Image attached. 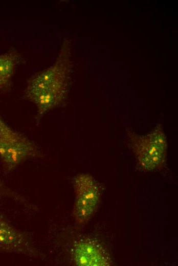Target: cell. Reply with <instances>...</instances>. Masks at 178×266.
Instances as JSON below:
<instances>
[{
    "label": "cell",
    "instance_id": "ba28073f",
    "mask_svg": "<svg viewBox=\"0 0 178 266\" xmlns=\"http://www.w3.org/2000/svg\"><path fill=\"white\" fill-rule=\"evenodd\" d=\"M0 196L10 198L23 204L27 202L24 197L6 186L1 181Z\"/></svg>",
    "mask_w": 178,
    "mask_h": 266
},
{
    "label": "cell",
    "instance_id": "7a4b0ae2",
    "mask_svg": "<svg viewBox=\"0 0 178 266\" xmlns=\"http://www.w3.org/2000/svg\"><path fill=\"white\" fill-rule=\"evenodd\" d=\"M41 156L36 144L11 127L0 114V159L5 173L12 172L26 160Z\"/></svg>",
    "mask_w": 178,
    "mask_h": 266
},
{
    "label": "cell",
    "instance_id": "6da1fadb",
    "mask_svg": "<svg viewBox=\"0 0 178 266\" xmlns=\"http://www.w3.org/2000/svg\"><path fill=\"white\" fill-rule=\"evenodd\" d=\"M62 50L50 67L33 77L28 82L25 97L35 104L38 123L47 112L59 105L68 89V61Z\"/></svg>",
    "mask_w": 178,
    "mask_h": 266
},
{
    "label": "cell",
    "instance_id": "5b68a950",
    "mask_svg": "<svg viewBox=\"0 0 178 266\" xmlns=\"http://www.w3.org/2000/svg\"><path fill=\"white\" fill-rule=\"evenodd\" d=\"M0 253L36 257L38 252L30 239L0 214Z\"/></svg>",
    "mask_w": 178,
    "mask_h": 266
},
{
    "label": "cell",
    "instance_id": "52a82bcc",
    "mask_svg": "<svg viewBox=\"0 0 178 266\" xmlns=\"http://www.w3.org/2000/svg\"><path fill=\"white\" fill-rule=\"evenodd\" d=\"M19 59L20 55L15 50L0 55V91L10 88L12 78Z\"/></svg>",
    "mask_w": 178,
    "mask_h": 266
},
{
    "label": "cell",
    "instance_id": "8992f818",
    "mask_svg": "<svg viewBox=\"0 0 178 266\" xmlns=\"http://www.w3.org/2000/svg\"><path fill=\"white\" fill-rule=\"evenodd\" d=\"M73 256L77 265H109L108 260L101 248L90 239H81L77 241L73 247Z\"/></svg>",
    "mask_w": 178,
    "mask_h": 266
},
{
    "label": "cell",
    "instance_id": "277c9868",
    "mask_svg": "<svg viewBox=\"0 0 178 266\" xmlns=\"http://www.w3.org/2000/svg\"><path fill=\"white\" fill-rule=\"evenodd\" d=\"M75 193L73 215L80 224L87 222L96 210L100 199L99 185L88 174L76 175L73 181Z\"/></svg>",
    "mask_w": 178,
    "mask_h": 266
},
{
    "label": "cell",
    "instance_id": "3957f363",
    "mask_svg": "<svg viewBox=\"0 0 178 266\" xmlns=\"http://www.w3.org/2000/svg\"><path fill=\"white\" fill-rule=\"evenodd\" d=\"M131 147L141 168L151 171L163 166L166 157L167 141L163 126L157 125L150 132L140 135L128 130Z\"/></svg>",
    "mask_w": 178,
    "mask_h": 266
}]
</instances>
